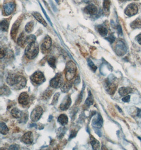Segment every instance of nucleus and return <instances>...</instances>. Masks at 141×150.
<instances>
[{"label":"nucleus","mask_w":141,"mask_h":150,"mask_svg":"<svg viewBox=\"0 0 141 150\" xmlns=\"http://www.w3.org/2000/svg\"><path fill=\"white\" fill-rule=\"evenodd\" d=\"M6 83L16 90L24 88L26 84V78L22 75L16 74H11L6 79Z\"/></svg>","instance_id":"1"},{"label":"nucleus","mask_w":141,"mask_h":150,"mask_svg":"<svg viewBox=\"0 0 141 150\" xmlns=\"http://www.w3.org/2000/svg\"><path fill=\"white\" fill-rule=\"evenodd\" d=\"M39 52V45L35 41L28 44L25 50V54L28 59L32 60L37 57Z\"/></svg>","instance_id":"2"},{"label":"nucleus","mask_w":141,"mask_h":150,"mask_svg":"<svg viewBox=\"0 0 141 150\" xmlns=\"http://www.w3.org/2000/svg\"><path fill=\"white\" fill-rule=\"evenodd\" d=\"M77 71L76 63L72 61L67 62L66 65L65 77L67 81H71L75 78Z\"/></svg>","instance_id":"3"},{"label":"nucleus","mask_w":141,"mask_h":150,"mask_svg":"<svg viewBox=\"0 0 141 150\" xmlns=\"http://www.w3.org/2000/svg\"><path fill=\"white\" fill-rule=\"evenodd\" d=\"M30 80L34 86H40L46 81L45 75L41 71H36L30 76Z\"/></svg>","instance_id":"4"},{"label":"nucleus","mask_w":141,"mask_h":150,"mask_svg":"<svg viewBox=\"0 0 141 150\" xmlns=\"http://www.w3.org/2000/svg\"><path fill=\"white\" fill-rule=\"evenodd\" d=\"M63 84V79L61 73H58L55 75L54 78L50 81V86L54 88H61Z\"/></svg>","instance_id":"5"},{"label":"nucleus","mask_w":141,"mask_h":150,"mask_svg":"<svg viewBox=\"0 0 141 150\" xmlns=\"http://www.w3.org/2000/svg\"><path fill=\"white\" fill-rule=\"evenodd\" d=\"M105 86H106V90L107 91V92L110 95H113L115 93L118 88V86L114 82V80L112 79H110V78L107 79L106 80Z\"/></svg>","instance_id":"6"},{"label":"nucleus","mask_w":141,"mask_h":150,"mask_svg":"<svg viewBox=\"0 0 141 150\" xmlns=\"http://www.w3.org/2000/svg\"><path fill=\"white\" fill-rule=\"evenodd\" d=\"M127 49L125 43L121 40L118 41L115 45V52L118 56H123L127 52Z\"/></svg>","instance_id":"7"},{"label":"nucleus","mask_w":141,"mask_h":150,"mask_svg":"<svg viewBox=\"0 0 141 150\" xmlns=\"http://www.w3.org/2000/svg\"><path fill=\"white\" fill-rule=\"evenodd\" d=\"M43 114V109L40 106H37L32 111L30 118L33 122H37L39 120Z\"/></svg>","instance_id":"8"},{"label":"nucleus","mask_w":141,"mask_h":150,"mask_svg":"<svg viewBox=\"0 0 141 150\" xmlns=\"http://www.w3.org/2000/svg\"><path fill=\"white\" fill-rule=\"evenodd\" d=\"M16 8V4L13 2H9L4 4L3 10L5 16H10L13 13Z\"/></svg>","instance_id":"9"},{"label":"nucleus","mask_w":141,"mask_h":150,"mask_svg":"<svg viewBox=\"0 0 141 150\" xmlns=\"http://www.w3.org/2000/svg\"><path fill=\"white\" fill-rule=\"evenodd\" d=\"M138 12V7L135 4H130L126 7L125 13L126 15L128 16H132L135 15Z\"/></svg>","instance_id":"10"},{"label":"nucleus","mask_w":141,"mask_h":150,"mask_svg":"<svg viewBox=\"0 0 141 150\" xmlns=\"http://www.w3.org/2000/svg\"><path fill=\"white\" fill-rule=\"evenodd\" d=\"M52 45V40L50 37L47 35L43 39L41 45V49L43 52H47L50 49Z\"/></svg>","instance_id":"11"},{"label":"nucleus","mask_w":141,"mask_h":150,"mask_svg":"<svg viewBox=\"0 0 141 150\" xmlns=\"http://www.w3.org/2000/svg\"><path fill=\"white\" fill-rule=\"evenodd\" d=\"M71 99L70 96H66L60 105V109L62 111L67 110L71 105Z\"/></svg>","instance_id":"12"},{"label":"nucleus","mask_w":141,"mask_h":150,"mask_svg":"<svg viewBox=\"0 0 141 150\" xmlns=\"http://www.w3.org/2000/svg\"><path fill=\"white\" fill-rule=\"evenodd\" d=\"M21 142L26 144H31L33 142V135L31 132L26 133L21 137Z\"/></svg>","instance_id":"13"},{"label":"nucleus","mask_w":141,"mask_h":150,"mask_svg":"<svg viewBox=\"0 0 141 150\" xmlns=\"http://www.w3.org/2000/svg\"><path fill=\"white\" fill-rule=\"evenodd\" d=\"M19 103L22 105H26L30 102V97L26 92H22L19 96Z\"/></svg>","instance_id":"14"},{"label":"nucleus","mask_w":141,"mask_h":150,"mask_svg":"<svg viewBox=\"0 0 141 150\" xmlns=\"http://www.w3.org/2000/svg\"><path fill=\"white\" fill-rule=\"evenodd\" d=\"M20 24V21L18 20L14 23L13 26L12 27V29L11 30V37L14 40H16Z\"/></svg>","instance_id":"15"},{"label":"nucleus","mask_w":141,"mask_h":150,"mask_svg":"<svg viewBox=\"0 0 141 150\" xmlns=\"http://www.w3.org/2000/svg\"><path fill=\"white\" fill-rule=\"evenodd\" d=\"M97 8L94 4H89L84 8L85 13L89 15H95L97 13Z\"/></svg>","instance_id":"16"},{"label":"nucleus","mask_w":141,"mask_h":150,"mask_svg":"<svg viewBox=\"0 0 141 150\" xmlns=\"http://www.w3.org/2000/svg\"><path fill=\"white\" fill-rule=\"evenodd\" d=\"M103 123V120L100 114H98L96 117H95L93 121V125L97 129L101 128Z\"/></svg>","instance_id":"17"},{"label":"nucleus","mask_w":141,"mask_h":150,"mask_svg":"<svg viewBox=\"0 0 141 150\" xmlns=\"http://www.w3.org/2000/svg\"><path fill=\"white\" fill-rule=\"evenodd\" d=\"M32 15L34 16V18H36L39 23L42 24L43 26H47V23L46 21H45V19L43 18L40 13L37 12H34L32 13Z\"/></svg>","instance_id":"18"},{"label":"nucleus","mask_w":141,"mask_h":150,"mask_svg":"<svg viewBox=\"0 0 141 150\" xmlns=\"http://www.w3.org/2000/svg\"><path fill=\"white\" fill-rule=\"evenodd\" d=\"M17 44L20 47H24L26 45V37L24 32H22L17 39Z\"/></svg>","instance_id":"19"},{"label":"nucleus","mask_w":141,"mask_h":150,"mask_svg":"<svg viewBox=\"0 0 141 150\" xmlns=\"http://www.w3.org/2000/svg\"><path fill=\"white\" fill-rule=\"evenodd\" d=\"M132 88H126V87H122L118 90L119 94L121 96H128V94L132 92Z\"/></svg>","instance_id":"20"},{"label":"nucleus","mask_w":141,"mask_h":150,"mask_svg":"<svg viewBox=\"0 0 141 150\" xmlns=\"http://www.w3.org/2000/svg\"><path fill=\"white\" fill-rule=\"evenodd\" d=\"M11 115H12V117H14V118L16 119H20L22 117V114L23 112L21 111V110H20L18 108H14L11 110Z\"/></svg>","instance_id":"21"},{"label":"nucleus","mask_w":141,"mask_h":150,"mask_svg":"<svg viewBox=\"0 0 141 150\" xmlns=\"http://www.w3.org/2000/svg\"><path fill=\"white\" fill-rule=\"evenodd\" d=\"M10 24V20L8 18L4 19L1 22V29L2 31L6 32L8 30Z\"/></svg>","instance_id":"22"},{"label":"nucleus","mask_w":141,"mask_h":150,"mask_svg":"<svg viewBox=\"0 0 141 150\" xmlns=\"http://www.w3.org/2000/svg\"><path fill=\"white\" fill-rule=\"evenodd\" d=\"M90 142L92 145L93 149L94 150H98L100 148V143L98 140H97L95 137L93 136H90Z\"/></svg>","instance_id":"23"},{"label":"nucleus","mask_w":141,"mask_h":150,"mask_svg":"<svg viewBox=\"0 0 141 150\" xmlns=\"http://www.w3.org/2000/svg\"><path fill=\"white\" fill-rule=\"evenodd\" d=\"M72 86H73L72 83L70 81H67L66 82L63 84L61 88V90L63 93H67L70 90Z\"/></svg>","instance_id":"24"},{"label":"nucleus","mask_w":141,"mask_h":150,"mask_svg":"<svg viewBox=\"0 0 141 150\" xmlns=\"http://www.w3.org/2000/svg\"><path fill=\"white\" fill-rule=\"evenodd\" d=\"M58 121L61 125L63 126L65 125L68 123V117L65 114H61L59 117H58Z\"/></svg>","instance_id":"25"},{"label":"nucleus","mask_w":141,"mask_h":150,"mask_svg":"<svg viewBox=\"0 0 141 150\" xmlns=\"http://www.w3.org/2000/svg\"><path fill=\"white\" fill-rule=\"evenodd\" d=\"M94 103V98L93 96L92 95V93L90 91H89V93H88V96L85 101V103L84 104V105L87 106L88 108L90 105H92Z\"/></svg>","instance_id":"26"},{"label":"nucleus","mask_w":141,"mask_h":150,"mask_svg":"<svg viewBox=\"0 0 141 150\" xmlns=\"http://www.w3.org/2000/svg\"><path fill=\"white\" fill-rule=\"evenodd\" d=\"M1 96H9L11 93L10 88L7 86H3L0 90Z\"/></svg>","instance_id":"27"},{"label":"nucleus","mask_w":141,"mask_h":150,"mask_svg":"<svg viewBox=\"0 0 141 150\" xmlns=\"http://www.w3.org/2000/svg\"><path fill=\"white\" fill-rule=\"evenodd\" d=\"M96 28L97 30L101 36H105L107 35L108 31L105 27L103 25H98Z\"/></svg>","instance_id":"28"},{"label":"nucleus","mask_w":141,"mask_h":150,"mask_svg":"<svg viewBox=\"0 0 141 150\" xmlns=\"http://www.w3.org/2000/svg\"><path fill=\"white\" fill-rule=\"evenodd\" d=\"M9 128L6 126V125L3 123V122H1L0 123V132L3 135L7 134L9 132Z\"/></svg>","instance_id":"29"},{"label":"nucleus","mask_w":141,"mask_h":150,"mask_svg":"<svg viewBox=\"0 0 141 150\" xmlns=\"http://www.w3.org/2000/svg\"><path fill=\"white\" fill-rule=\"evenodd\" d=\"M34 22L33 21H30L26 24L25 26V31L28 33H30L33 31L34 28Z\"/></svg>","instance_id":"30"},{"label":"nucleus","mask_w":141,"mask_h":150,"mask_svg":"<svg viewBox=\"0 0 141 150\" xmlns=\"http://www.w3.org/2000/svg\"><path fill=\"white\" fill-rule=\"evenodd\" d=\"M131 28L132 29H139L141 28V20L140 18H137L131 24Z\"/></svg>","instance_id":"31"},{"label":"nucleus","mask_w":141,"mask_h":150,"mask_svg":"<svg viewBox=\"0 0 141 150\" xmlns=\"http://www.w3.org/2000/svg\"><path fill=\"white\" fill-rule=\"evenodd\" d=\"M52 94V91L51 90H47L45 91L43 93L42 96V100H47L49 99L50 98Z\"/></svg>","instance_id":"32"},{"label":"nucleus","mask_w":141,"mask_h":150,"mask_svg":"<svg viewBox=\"0 0 141 150\" xmlns=\"http://www.w3.org/2000/svg\"><path fill=\"white\" fill-rule=\"evenodd\" d=\"M110 0H104L103 1V8L105 12H108L110 11Z\"/></svg>","instance_id":"33"},{"label":"nucleus","mask_w":141,"mask_h":150,"mask_svg":"<svg viewBox=\"0 0 141 150\" xmlns=\"http://www.w3.org/2000/svg\"><path fill=\"white\" fill-rule=\"evenodd\" d=\"M48 63L50 66L53 69L56 68V59L54 57H50L48 60Z\"/></svg>","instance_id":"34"},{"label":"nucleus","mask_w":141,"mask_h":150,"mask_svg":"<svg viewBox=\"0 0 141 150\" xmlns=\"http://www.w3.org/2000/svg\"><path fill=\"white\" fill-rule=\"evenodd\" d=\"M36 36L34 35L31 34L26 37V44H29L33 42L36 41Z\"/></svg>","instance_id":"35"},{"label":"nucleus","mask_w":141,"mask_h":150,"mask_svg":"<svg viewBox=\"0 0 141 150\" xmlns=\"http://www.w3.org/2000/svg\"><path fill=\"white\" fill-rule=\"evenodd\" d=\"M87 62H88V66H89V67L90 68V69H91L93 71H94V72H96V71L97 69V67L94 64V63L92 61V60H90V59H88V61H87Z\"/></svg>","instance_id":"36"},{"label":"nucleus","mask_w":141,"mask_h":150,"mask_svg":"<svg viewBox=\"0 0 141 150\" xmlns=\"http://www.w3.org/2000/svg\"><path fill=\"white\" fill-rule=\"evenodd\" d=\"M59 96H60V93H58V92L55 94V96H54L53 98V99H52V102L51 103L52 105H55L57 104L58 101Z\"/></svg>","instance_id":"37"},{"label":"nucleus","mask_w":141,"mask_h":150,"mask_svg":"<svg viewBox=\"0 0 141 150\" xmlns=\"http://www.w3.org/2000/svg\"><path fill=\"white\" fill-rule=\"evenodd\" d=\"M5 54H6V51H5V50L1 48V52H0V58L2 59V58L5 57Z\"/></svg>","instance_id":"38"},{"label":"nucleus","mask_w":141,"mask_h":150,"mask_svg":"<svg viewBox=\"0 0 141 150\" xmlns=\"http://www.w3.org/2000/svg\"><path fill=\"white\" fill-rule=\"evenodd\" d=\"M106 40L110 42V43H113V42H114V41H115V37L112 35H110L109 37L107 38Z\"/></svg>","instance_id":"39"},{"label":"nucleus","mask_w":141,"mask_h":150,"mask_svg":"<svg viewBox=\"0 0 141 150\" xmlns=\"http://www.w3.org/2000/svg\"><path fill=\"white\" fill-rule=\"evenodd\" d=\"M20 146L16 144H13V145H11L9 148V150H19L20 149Z\"/></svg>","instance_id":"40"},{"label":"nucleus","mask_w":141,"mask_h":150,"mask_svg":"<svg viewBox=\"0 0 141 150\" xmlns=\"http://www.w3.org/2000/svg\"><path fill=\"white\" fill-rule=\"evenodd\" d=\"M131 96H126L122 98V101L124 102H129L130 101Z\"/></svg>","instance_id":"41"},{"label":"nucleus","mask_w":141,"mask_h":150,"mask_svg":"<svg viewBox=\"0 0 141 150\" xmlns=\"http://www.w3.org/2000/svg\"><path fill=\"white\" fill-rule=\"evenodd\" d=\"M136 41H137L139 44L141 45V34H140L139 35L136 36Z\"/></svg>","instance_id":"42"},{"label":"nucleus","mask_w":141,"mask_h":150,"mask_svg":"<svg viewBox=\"0 0 141 150\" xmlns=\"http://www.w3.org/2000/svg\"><path fill=\"white\" fill-rule=\"evenodd\" d=\"M118 33H119V34H121V35L122 34V29H121V27L119 25L118 26Z\"/></svg>","instance_id":"43"},{"label":"nucleus","mask_w":141,"mask_h":150,"mask_svg":"<svg viewBox=\"0 0 141 150\" xmlns=\"http://www.w3.org/2000/svg\"><path fill=\"white\" fill-rule=\"evenodd\" d=\"M137 116L139 117H141V110L137 109Z\"/></svg>","instance_id":"44"},{"label":"nucleus","mask_w":141,"mask_h":150,"mask_svg":"<svg viewBox=\"0 0 141 150\" xmlns=\"http://www.w3.org/2000/svg\"><path fill=\"white\" fill-rule=\"evenodd\" d=\"M56 1V2L58 4H59V2H60V0H55Z\"/></svg>","instance_id":"45"},{"label":"nucleus","mask_w":141,"mask_h":150,"mask_svg":"<svg viewBox=\"0 0 141 150\" xmlns=\"http://www.w3.org/2000/svg\"><path fill=\"white\" fill-rule=\"evenodd\" d=\"M123 1H131V0H122Z\"/></svg>","instance_id":"46"},{"label":"nucleus","mask_w":141,"mask_h":150,"mask_svg":"<svg viewBox=\"0 0 141 150\" xmlns=\"http://www.w3.org/2000/svg\"><path fill=\"white\" fill-rule=\"evenodd\" d=\"M138 138H139V139H140V140H141V137H138Z\"/></svg>","instance_id":"47"}]
</instances>
